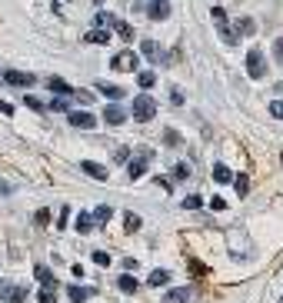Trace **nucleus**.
Wrapping results in <instances>:
<instances>
[{"label": "nucleus", "mask_w": 283, "mask_h": 303, "mask_svg": "<svg viewBox=\"0 0 283 303\" xmlns=\"http://www.w3.org/2000/svg\"><path fill=\"white\" fill-rule=\"evenodd\" d=\"M4 83H7V87H33L37 77L27 73V70H7V73H4Z\"/></svg>", "instance_id": "obj_6"}, {"label": "nucleus", "mask_w": 283, "mask_h": 303, "mask_svg": "<svg viewBox=\"0 0 283 303\" xmlns=\"http://www.w3.org/2000/svg\"><path fill=\"white\" fill-rule=\"evenodd\" d=\"M117 33H120V40H127V44L137 37V33H133V27H130L127 20H120V24H117Z\"/></svg>", "instance_id": "obj_26"}, {"label": "nucleus", "mask_w": 283, "mask_h": 303, "mask_svg": "<svg viewBox=\"0 0 283 303\" xmlns=\"http://www.w3.org/2000/svg\"><path fill=\"white\" fill-rule=\"evenodd\" d=\"M273 113H276V117H283V100H273Z\"/></svg>", "instance_id": "obj_44"}, {"label": "nucleus", "mask_w": 283, "mask_h": 303, "mask_svg": "<svg viewBox=\"0 0 283 303\" xmlns=\"http://www.w3.org/2000/svg\"><path fill=\"white\" fill-rule=\"evenodd\" d=\"M170 0H150V4H147V17H150V20H167L170 17Z\"/></svg>", "instance_id": "obj_8"}, {"label": "nucleus", "mask_w": 283, "mask_h": 303, "mask_svg": "<svg viewBox=\"0 0 283 303\" xmlns=\"http://www.w3.org/2000/svg\"><path fill=\"white\" fill-rule=\"evenodd\" d=\"M203 207V197L200 193H190V197H183V210H200Z\"/></svg>", "instance_id": "obj_25"}, {"label": "nucleus", "mask_w": 283, "mask_h": 303, "mask_svg": "<svg viewBox=\"0 0 283 303\" xmlns=\"http://www.w3.org/2000/svg\"><path fill=\"white\" fill-rule=\"evenodd\" d=\"M80 167H83V174L97 177V180H107V167H100V163H93V160H83Z\"/></svg>", "instance_id": "obj_13"}, {"label": "nucleus", "mask_w": 283, "mask_h": 303, "mask_svg": "<svg viewBox=\"0 0 283 303\" xmlns=\"http://www.w3.org/2000/svg\"><path fill=\"white\" fill-rule=\"evenodd\" d=\"M67 123L77 127V130H93V127H97V117L87 113V110H70V113H67Z\"/></svg>", "instance_id": "obj_5"}, {"label": "nucleus", "mask_w": 283, "mask_h": 303, "mask_svg": "<svg viewBox=\"0 0 283 303\" xmlns=\"http://www.w3.org/2000/svg\"><path fill=\"white\" fill-rule=\"evenodd\" d=\"M137 83H140L144 90H150V87L157 83V73H154V70H137Z\"/></svg>", "instance_id": "obj_19"}, {"label": "nucleus", "mask_w": 283, "mask_h": 303, "mask_svg": "<svg viewBox=\"0 0 283 303\" xmlns=\"http://www.w3.org/2000/svg\"><path fill=\"white\" fill-rule=\"evenodd\" d=\"M37 224H40V227L50 224V210H37Z\"/></svg>", "instance_id": "obj_37"}, {"label": "nucleus", "mask_w": 283, "mask_h": 303, "mask_svg": "<svg viewBox=\"0 0 283 303\" xmlns=\"http://www.w3.org/2000/svg\"><path fill=\"white\" fill-rule=\"evenodd\" d=\"M213 20H217V24H223V20H226V14H223V7H213Z\"/></svg>", "instance_id": "obj_41"}, {"label": "nucleus", "mask_w": 283, "mask_h": 303, "mask_svg": "<svg viewBox=\"0 0 283 303\" xmlns=\"http://www.w3.org/2000/svg\"><path fill=\"white\" fill-rule=\"evenodd\" d=\"M247 73H250L253 80H263V77H267V57H263V50L253 47L250 54H247Z\"/></svg>", "instance_id": "obj_1"}, {"label": "nucleus", "mask_w": 283, "mask_h": 303, "mask_svg": "<svg viewBox=\"0 0 283 303\" xmlns=\"http://www.w3.org/2000/svg\"><path fill=\"white\" fill-rule=\"evenodd\" d=\"M104 120H107V123H110V127H120L123 120H127V113H123V110H120V107H117V104H110V107H107V110H104Z\"/></svg>", "instance_id": "obj_9"}, {"label": "nucleus", "mask_w": 283, "mask_h": 303, "mask_svg": "<svg viewBox=\"0 0 283 303\" xmlns=\"http://www.w3.org/2000/svg\"><path fill=\"white\" fill-rule=\"evenodd\" d=\"M24 293H27L24 287H10V293H7V300H4V303H24Z\"/></svg>", "instance_id": "obj_28"}, {"label": "nucleus", "mask_w": 283, "mask_h": 303, "mask_svg": "<svg viewBox=\"0 0 283 303\" xmlns=\"http://www.w3.org/2000/svg\"><path fill=\"white\" fill-rule=\"evenodd\" d=\"M140 224H144V220H140L137 213H127V220H123V227H127V233H137V230H140Z\"/></svg>", "instance_id": "obj_27"}, {"label": "nucleus", "mask_w": 283, "mask_h": 303, "mask_svg": "<svg viewBox=\"0 0 283 303\" xmlns=\"http://www.w3.org/2000/svg\"><path fill=\"white\" fill-rule=\"evenodd\" d=\"M173 177H177V180H186V177H190V167H186V163H177V167H173Z\"/></svg>", "instance_id": "obj_31"}, {"label": "nucleus", "mask_w": 283, "mask_h": 303, "mask_svg": "<svg viewBox=\"0 0 283 303\" xmlns=\"http://www.w3.org/2000/svg\"><path fill=\"white\" fill-rule=\"evenodd\" d=\"M233 184H237V193H240V197H247V193H250V177H247V174L233 177Z\"/></svg>", "instance_id": "obj_22"}, {"label": "nucleus", "mask_w": 283, "mask_h": 303, "mask_svg": "<svg viewBox=\"0 0 283 303\" xmlns=\"http://www.w3.org/2000/svg\"><path fill=\"white\" fill-rule=\"evenodd\" d=\"M133 117H137L140 123H147V120H154V117H157V104H154V97L140 94L137 100H133Z\"/></svg>", "instance_id": "obj_2"}, {"label": "nucleus", "mask_w": 283, "mask_h": 303, "mask_svg": "<svg viewBox=\"0 0 283 303\" xmlns=\"http://www.w3.org/2000/svg\"><path fill=\"white\" fill-rule=\"evenodd\" d=\"M170 104H183V94L180 90H170Z\"/></svg>", "instance_id": "obj_42"}, {"label": "nucleus", "mask_w": 283, "mask_h": 303, "mask_svg": "<svg viewBox=\"0 0 283 303\" xmlns=\"http://www.w3.org/2000/svg\"><path fill=\"white\" fill-rule=\"evenodd\" d=\"M97 90L110 100H123V87H117V83H97Z\"/></svg>", "instance_id": "obj_14"}, {"label": "nucleus", "mask_w": 283, "mask_h": 303, "mask_svg": "<svg viewBox=\"0 0 283 303\" xmlns=\"http://www.w3.org/2000/svg\"><path fill=\"white\" fill-rule=\"evenodd\" d=\"M93 293H97V287H80V283H70L67 287V300L70 303H87Z\"/></svg>", "instance_id": "obj_7"}, {"label": "nucleus", "mask_w": 283, "mask_h": 303, "mask_svg": "<svg viewBox=\"0 0 283 303\" xmlns=\"http://www.w3.org/2000/svg\"><path fill=\"white\" fill-rule=\"evenodd\" d=\"M110 67L113 70H137L140 67V54H130V50H120V54H113L110 57Z\"/></svg>", "instance_id": "obj_3"}, {"label": "nucleus", "mask_w": 283, "mask_h": 303, "mask_svg": "<svg viewBox=\"0 0 283 303\" xmlns=\"http://www.w3.org/2000/svg\"><path fill=\"white\" fill-rule=\"evenodd\" d=\"M87 40H90V44H107V40H110V33H107L104 27H97V30L87 33Z\"/></svg>", "instance_id": "obj_24"}, {"label": "nucleus", "mask_w": 283, "mask_h": 303, "mask_svg": "<svg viewBox=\"0 0 283 303\" xmlns=\"http://www.w3.org/2000/svg\"><path fill=\"white\" fill-rule=\"evenodd\" d=\"M147 163H150V157H140V160H130V167H127L130 180H140V177H144V174H147Z\"/></svg>", "instance_id": "obj_10"}, {"label": "nucleus", "mask_w": 283, "mask_h": 303, "mask_svg": "<svg viewBox=\"0 0 283 303\" xmlns=\"http://www.w3.org/2000/svg\"><path fill=\"white\" fill-rule=\"evenodd\" d=\"M24 104H27V107H30V110H43V104H40V100H37V97H27Z\"/></svg>", "instance_id": "obj_38"}, {"label": "nucleus", "mask_w": 283, "mask_h": 303, "mask_svg": "<svg viewBox=\"0 0 283 303\" xmlns=\"http://www.w3.org/2000/svg\"><path fill=\"white\" fill-rule=\"evenodd\" d=\"M257 30V24H253L250 17H243V20H237V33H240V37H247V33H253Z\"/></svg>", "instance_id": "obj_23"}, {"label": "nucleus", "mask_w": 283, "mask_h": 303, "mask_svg": "<svg viewBox=\"0 0 283 303\" xmlns=\"http://www.w3.org/2000/svg\"><path fill=\"white\" fill-rule=\"evenodd\" d=\"M190 300H194V290H190V287L170 290V293H167V303H190Z\"/></svg>", "instance_id": "obj_12"}, {"label": "nucleus", "mask_w": 283, "mask_h": 303, "mask_svg": "<svg viewBox=\"0 0 283 303\" xmlns=\"http://www.w3.org/2000/svg\"><path fill=\"white\" fill-rule=\"evenodd\" d=\"M140 57H147L150 64H170V57L163 54V47L157 40H144V44H140Z\"/></svg>", "instance_id": "obj_4"}, {"label": "nucleus", "mask_w": 283, "mask_h": 303, "mask_svg": "<svg viewBox=\"0 0 283 303\" xmlns=\"http://www.w3.org/2000/svg\"><path fill=\"white\" fill-rule=\"evenodd\" d=\"M37 303H57L54 290H40V293H37Z\"/></svg>", "instance_id": "obj_32"}, {"label": "nucleus", "mask_w": 283, "mask_h": 303, "mask_svg": "<svg viewBox=\"0 0 283 303\" xmlns=\"http://www.w3.org/2000/svg\"><path fill=\"white\" fill-rule=\"evenodd\" d=\"M273 54H276V60L283 64V37H276V40H273Z\"/></svg>", "instance_id": "obj_36"}, {"label": "nucleus", "mask_w": 283, "mask_h": 303, "mask_svg": "<svg viewBox=\"0 0 283 303\" xmlns=\"http://www.w3.org/2000/svg\"><path fill=\"white\" fill-rule=\"evenodd\" d=\"M93 24H97V27H113V30H117V24H120V17H113V14H104V10H100V14L93 17Z\"/></svg>", "instance_id": "obj_16"}, {"label": "nucleus", "mask_w": 283, "mask_h": 303, "mask_svg": "<svg viewBox=\"0 0 283 303\" xmlns=\"http://www.w3.org/2000/svg\"><path fill=\"white\" fill-rule=\"evenodd\" d=\"M110 213H113L110 207H97V210H93V220H97V224H107V220H110Z\"/></svg>", "instance_id": "obj_29"}, {"label": "nucleus", "mask_w": 283, "mask_h": 303, "mask_svg": "<svg viewBox=\"0 0 283 303\" xmlns=\"http://www.w3.org/2000/svg\"><path fill=\"white\" fill-rule=\"evenodd\" d=\"M147 283H150V287H163V283H170V270H154L150 277H147Z\"/></svg>", "instance_id": "obj_20"}, {"label": "nucleus", "mask_w": 283, "mask_h": 303, "mask_svg": "<svg viewBox=\"0 0 283 303\" xmlns=\"http://www.w3.org/2000/svg\"><path fill=\"white\" fill-rule=\"evenodd\" d=\"M213 180H217V184H230V180H233V174H230V167H226V163H217V167H213Z\"/></svg>", "instance_id": "obj_17"}, {"label": "nucleus", "mask_w": 283, "mask_h": 303, "mask_svg": "<svg viewBox=\"0 0 283 303\" xmlns=\"http://www.w3.org/2000/svg\"><path fill=\"white\" fill-rule=\"evenodd\" d=\"M163 144H167V147H180L183 140H180V134H173V130H167V134H163Z\"/></svg>", "instance_id": "obj_30"}, {"label": "nucleus", "mask_w": 283, "mask_h": 303, "mask_svg": "<svg viewBox=\"0 0 283 303\" xmlns=\"http://www.w3.org/2000/svg\"><path fill=\"white\" fill-rule=\"evenodd\" d=\"M33 277L43 283V290H57V277L47 270V267H37V270H33Z\"/></svg>", "instance_id": "obj_11"}, {"label": "nucleus", "mask_w": 283, "mask_h": 303, "mask_svg": "<svg viewBox=\"0 0 283 303\" xmlns=\"http://www.w3.org/2000/svg\"><path fill=\"white\" fill-rule=\"evenodd\" d=\"M93 224H97V220H93V213H80V217H77V230H80L83 237L93 230Z\"/></svg>", "instance_id": "obj_18"}, {"label": "nucleus", "mask_w": 283, "mask_h": 303, "mask_svg": "<svg viewBox=\"0 0 283 303\" xmlns=\"http://www.w3.org/2000/svg\"><path fill=\"white\" fill-rule=\"evenodd\" d=\"M210 207H213V210H226V200H223V197H213Z\"/></svg>", "instance_id": "obj_40"}, {"label": "nucleus", "mask_w": 283, "mask_h": 303, "mask_svg": "<svg viewBox=\"0 0 283 303\" xmlns=\"http://www.w3.org/2000/svg\"><path fill=\"white\" fill-rule=\"evenodd\" d=\"M67 220H70V210H64V213L57 217V227H60V230H67Z\"/></svg>", "instance_id": "obj_39"}, {"label": "nucleus", "mask_w": 283, "mask_h": 303, "mask_svg": "<svg viewBox=\"0 0 283 303\" xmlns=\"http://www.w3.org/2000/svg\"><path fill=\"white\" fill-rule=\"evenodd\" d=\"M93 264H97V267H107V264H110V256H107L104 250H93Z\"/></svg>", "instance_id": "obj_34"}, {"label": "nucleus", "mask_w": 283, "mask_h": 303, "mask_svg": "<svg viewBox=\"0 0 283 303\" xmlns=\"http://www.w3.org/2000/svg\"><path fill=\"white\" fill-rule=\"evenodd\" d=\"M117 290H123V293H133V290H137V280L130 277V273H123V277H117Z\"/></svg>", "instance_id": "obj_21"}, {"label": "nucleus", "mask_w": 283, "mask_h": 303, "mask_svg": "<svg viewBox=\"0 0 283 303\" xmlns=\"http://www.w3.org/2000/svg\"><path fill=\"white\" fill-rule=\"evenodd\" d=\"M7 293H10V283H4V280H0V300H7Z\"/></svg>", "instance_id": "obj_43"}, {"label": "nucleus", "mask_w": 283, "mask_h": 303, "mask_svg": "<svg viewBox=\"0 0 283 303\" xmlns=\"http://www.w3.org/2000/svg\"><path fill=\"white\" fill-rule=\"evenodd\" d=\"M220 37H223L226 44H237V40H240V33H237V30H226V27H223V30H220Z\"/></svg>", "instance_id": "obj_35"}, {"label": "nucleus", "mask_w": 283, "mask_h": 303, "mask_svg": "<svg viewBox=\"0 0 283 303\" xmlns=\"http://www.w3.org/2000/svg\"><path fill=\"white\" fill-rule=\"evenodd\" d=\"M50 90H54L57 97H64V94L70 97V94H73V90H70V83H67V80H60V77H50Z\"/></svg>", "instance_id": "obj_15"}, {"label": "nucleus", "mask_w": 283, "mask_h": 303, "mask_svg": "<svg viewBox=\"0 0 283 303\" xmlns=\"http://www.w3.org/2000/svg\"><path fill=\"white\" fill-rule=\"evenodd\" d=\"M67 107H70V100H64V97H57L54 104H50V110H64V113H70Z\"/></svg>", "instance_id": "obj_33"}, {"label": "nucleus", "mask_w": 283, "mask_h": 303, "mask_svg": "<svg viewBox=\"0 0 283 303\" xmlns=\"http://www.w3.org/2000/svg\"><path fill=\"white\" fill-rule=\"evenodd\" d=\"M0 113H14V104H4L0 100Z\"/></svg>", "instance_id": "obj_45"}]
</instances>
